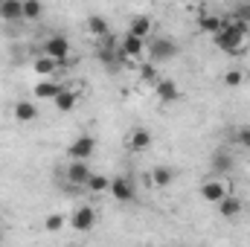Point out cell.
<instances>
[{
    "label": "cell",
    "mask_w": 250,
    "mask_h": 247,
    "mask_svg": "<svg viewBox=\"0 0 250 247\" xmlns=\"http://www.w3.org/2000/svg\"><path fill=\"white\" fill-rule=\"evenodd\" d=\"M209 38H212V44H215L221 53H227V56H242V53L250 47L248 23L233 21V18H227V21L221 23V29H218L215 35H209Z\"/></svg>",
    "instance_id": "cell-1"
},
{
    "label": "cell",
    "mask_w": 250,
    "mask_h": 247,
    "mask_svg": "<svg viewBox=\"0 0 250 247\" xmlns=\"http://www.w3.org/2000/svg\"><path fill=\"white\" fill-rule=\"evenodd\" d=\"M178 53H181V47L172 38H166V35H151L146 41V56H148V62H154V64L172 62Z\"/></svg>",
    "instance_id": "cell-2"
},
{
    "label": "cell",
    "mask_w": 250,
    "mask_h": 247,
    "mask_svg": "<svg viewBox=\"0 0 250 247\" xmlns=\"http://www.w3.org/2000/svg\"><path fill=\"white\" fill-rule=\"evenodd\" d=\"M227 192H230V181L224 175H209L207 181H201V186H198V195L207 204H218Z\"/></svg>",
    "instance_id": "cell-3"
},
{
    "label": "cell",
    "mask_w": 250,
    "mask_h": 247,
    "mask_svg": "<svg viewBox=\"0 0 250 247\" xmlns=\"http://www.w3.org/2000/svg\"><path fill=\"white\" fill-rule=\"evenodd\" d=\"M70 227L76 230V233H90L93 227H96V206H90V204H79L73 212H70Z\"/></svg>",
    "instance_id": "cell-4"
},
{
    "label": "cell",
    "mask_w": 250,
    "mask_h": 247,
    "mask_svg": "<svg viewBox=\"0 0 250 247\" xmlns=\"http://www.w3.org/2000/svg\"><path fill=\"white\" fill-rule=\"evenodd\" d=\"M111 198L114 201H120V204H134L137 201V184H134V178H128V175H117V178H111Z\"/></svg>",
    "instance_id": "cell-5"
},
{
    "label": "cell",
    "mask_w": 250,
    "mask_h": 247,
    "mask_svg": "<svg viewBox=\"0 0 250 247\" xmlns=\"http://www.w3.org/2000/svg\"><path fill=\"white\" fill-rule=\"evenodd\" d=\"M151 145H154V137H151V131L143 128V125H134V128L128 131V137H125V148H128L131 154H143V151H148Z\"/></svg>",
    "instance_id": "cell-6"
},
{
    "label": "cell",
    "mask_w": 250,
    "mask_h": 247,
    "mask_svg": "<svg viewBox=\"0 0 250 247\" xmlns=\"http://www.w3.org/2000/svg\"><path fill=\"white\" fill-rule=\"evenodd\" d=\"M93 154H96V137H90V134H82V137H76L67 145V157L70 160H87Z\"/></svg>",
    "instance_id": "cell-7"
},
{
    "label": "cell",
    "mask_w": 250,
    "mask_h": 247,
    "mask_svg": "<svg viewBox=\"0 0 250 247\" xmlns=\"http://www.w3.org/2000/svg\"><path fill=\"white\" fill-rule=\"evenodd\" d=\"M175 178H178V172L172 169V166H151L148 172H146V184L154 186V189H169V186L175 184Z\"/></svg>",
    "instance_id": "cell-8"
},
{
    "label": "cell",
    "mask_w": 250,
    "mask_h": 247,
    "mask_svg": "<svg viewBox=\"0 0 250 247\" xmlns=\"http://www.w3.org/2000/svg\"><path fill=\"white\" fill-rule=\"evenodd\" d=\"M64 84L56 82V76H47V79H38V84H32V99L35 102H53L59 96Z\"/></svg>",
    "instance_id": "cell-9"
},
{
    "label": "cell",
    "mask_w": 250,
    "mask_h": 247,
    "mask_svg": "<svg viewBox=\"0 0 250 247\" xmlns=\"http://www.w3.org/2000/svg\"><path fill=\"white\" fill-rule=\"evenodd\" d=\"M79 99H82V87H76V84H64L62 90H59V96L53 99V105H56L59 114H70V111L79 105Z\"/></svg>",
    "instance_id": "cell-10"
},
{
    "label": "cell",
    "mask_w": 250,
    "mask_h": 247,
    "mask_svg": "<svg viewBox=\"0 0 250 247\" xmlns=\"http://www.w3.org/2000/svg\"><path fill=\"white\" fill-rule=\"evenodd\" d=\"M41 53L53 56L56 62L62 64L64 59H70V56H73V47H70V41H67L64 35H50V38L44 41V50H41Z\"/></svg>",
    "instance_id": "cell-11"
},
{
    "label": "cell",
    "mask_w": 250,
    "mask_h": 247,
    "mask_svg": "<svg viewBox=\"0 0 250 247\" xmlns=\"http://www.w3.org/2000/svg\"><path fill=\"white\" fill-rule=\"evenodd\" d=\"M154 96H157L160 105H172V102L181 99V87H178L175 79H157L154 82Z\"/></svg>",
    "instance_id": "cell-12"
},
{
    "label": "cell",
    "mask_w": 250,
    "mask_h": 247,
    "mask_svg": "<svg viewBox=\"0 0 250 247\" xmlns=\"http://www.w3.org/2000/svg\"><path fill=\"white\" fill-rule=\"evenodd\" d=\"M87 178H90V166H87V160H70L67 163V169H64V181L70 186H84L87 184Z\"/></svg>",
    "instance_id": "cell-13"
},
{
    "label": "cell",
    "mask_w": 250,
    "mask_h": 247,
    "mask_svg": "<svg viewBox=\"0 0 250 247\" xmlns=\"http://www.w3.org/2000/svg\"><path fill=\"white\" fill-rule=\"evenodd\" d=\"M120 53H125L131 62H140V59H146V38H137V35L125 32L123 38H120Z\"/></svg>",
    "instance_id": "cell-14"
},
{
    "label": "cell",
    "mask_w": 250,
    "mask_h": 247,
    "mask_svg": "<svg viewBox=\"0 0 250 247\" xmlns=\"http://www.w3.org/2000/svg\"><path fill=\"white\" fill-rule=\"evenodd\" d=\"M215 206H218V215H221L224 221H233V218H239V215H242V206H245V201H242L239 195L227 192V195H224V198H221Z\"/></svg>",
    "instance_id": "cell-15"
},
{
    "label": "cell",
    "mask_w": 250,
    "mask_h": 247,
    "mask_svg": "<svg viewBox=\"0 0 250 247\" xmlns=\"http://www.w3.org/2000/svg\"><path fill=\"white\" fill-rule=\"evenodd\" d=\"M12 117L18 123H35L38 120V102L35 99H18L12 105Z\"/></svg>",
    "instance_id": "cell-16"
},
{
    "label": "cell",
    "mask_w": 250,
    "mask_h": 247,
    "mask_svg": "<svg viewBox=\"0 0 250 247\" xmlns=\"http://www.w3.org/2000/svg\"><path fill=\"white\" fill-rule=\"evenodd\" d=\"M59 62L53 59V56H47V53H41V56H35L32 59V73L38 76V79H47V76H59Z\"/></svg>",
    "instance_id": "cell-17"
},
{
    "label": "cell",
    "mask_w": 250,
    "mask_h": 247,
    "mask_svg": "<svg viewBox=\"0 0 250 247\" xmlns=\"http://www.w3.org/2000/svg\"><path fill=\"white\" fill-rule=\"evenodd\" d=\"M224 21H227V18L218 15V12H201V15H198V32H204V35H215V32L221 29Z\"/></svg>",
    "instance_id": "cell-18"
},
{
    "label": "cell",
    "mask_w": 250,
    "mask_h": 247,
    "mask_svg": "<svg viewBox=\"0 0 250 247\" xmlns=\"http://www.w3.org/2000/svg\"><path fill=\"white\" fill-rule=\"evenodd\" d=\"M84 29H87V35L90 38H105V35H111V23L105 21V15H87L84 18Z\"/></svg>",
    "instance_id": "cell-19"
},
{
    "label": "cell",
    "mask_w": 250,
    "mask_h": 247,
    "mask_svg": "<svg viewBox=\"0 0 250 247\" xmlns=\"http://www.w3.org/2000/svg\"><path fill=\"white\" fill-rule=\"evenodd\" d=\"M0 21L6 23L23 21V0H0Z\"/></svg>",
    "instance_id": "cell-20"
},
{
    "label": "cell",
    "mask_w": 250,
    "mask_h": 247,
    "mask_svg": "<svg viewBox=\"0 0 250 247\" xmlns=\"http://www.w3.org/2000/svg\"><path fill=\"white\" fill-rule=\"evenodd\" d=\"M128 32H131V35H137V38H146V41H148V38L154 35V21H151L148 15H137V18L131 21Z\"/></svg>",
    "instance_id": "cell-21"
},
{
    "label": "cell",
    "mask_w": 250,
    "mask_h": 247,
    "mask_svg": "<svg viewBox=\"0 0 250 247\" xmlns=\"http://www.w3.org/2000/svg\"><path fill=\"white\" fill-rule=\"evenodd\" d=\"M245 82H248V73H245L242 67H230V70L221 73V84H224L227 90H236V87H242Z\"/></svg>",
    "instance_id": "cell-22"
},
{
    "label": "cell",
    "mask_w": 250,
    "mask_h": 247,
    "mask_svg": "<svg viewBox=\"0 0 250 247\" xmlns=\"http://www.w3.org/2000/svg\"><path fill=\"white\" fill-rule=\"evenodd\" d=\"M84 189H87L90 195H105V192L111 189V178H108V175H99V172H90Z\"/></svg>",
    "instance_id": "cell-23"
},
{
    "label": "cell",
    "mask_w": 250,
    "mask_h": 247,
    "mask_svg": "<svg viewBox=\"0 0 250 247\" xmlns=\"http://www.w3.org/2000/svg\"><path fill=\"white\" fill-rule=\"evenodd\" d=\"M233 172V154H227V151H215L212 154V175H230Z\"/></svg>",
    "instance_id": "cell-24"
},
{
    "label": "cell",
    "mask_w": 250,
    "mask_h": 247,
    "mask_svg": "<svg viewBox=\"0 0 250 247\" xmlns=\"http://www.w3.org/2000/svg\"><path fill=\"white\" fill-rule=\"evenodd\" d=\"M137 79H140V84H151V87H154V82L160 79V76H157V64L154 62H140L137 64Z\"/></svg>",
    "instance_id": "cell-25"
},
{
    "label": "cell",
    "mask_w": 250,
    "mask_h": 247,
    "mask_svg": "<svg viewBox=\"0 0 250 247\" xmlns=\"http://www.w3.org/2000/svg\"><path fill=\"white\" fill-rule=\"evenodd\" d=\"M67 224H70V221H67V215H62V212H50V215L44 218V230H47V233H59Z\"/></svg>",
    "instance_id": "cell-26"
},
{
    "label": "cell",
    "mask_w": 250,
    "mask_h": 247,
    "mask_svg": "<svg viewBox=\"0 0 250 247\" xmlns=\"http://www.w3.org/2000/svg\"><path fill=\"white\" fill-rule=\"evenodd\" d=\"M41 15H44L41 0H23V21H38Z\"/></svg>",
    "instance_id": "cell-27"
},
{
    "label": "cell",
    "mask_w": 250,
    "mask_h": 247,
    "mask_svg": "<svg viewBox=\"0 0 250 247\" xmlns=\"http://www.w3.org/2000/svg\"><path fill=\"white\" fill-rule=\"evenodd\" d=\"M236 143H239L242 148H248V151H250V125L236 128Z\"/></svg>",
    "instance_id": "cell-28"
},
{
    "label": "cell",
    "mask_w": 250,
    "mask_h": 247,
    "mask_svg": "<svg viewBox=\"0 0 250 247\" xmlns=\"http://www.w3.org/2000/svg\"><path fill=\"white\" fill-rule=\"evenodd\" d=\"M233 21L248 23V21H250V3H242V6H236V9H233Z\"/></svg>",
    "instance_id": "cell-29"
},
{
    "label": "cell",
    "mask_w": 250,
    "mask_h": 247,
    "mask_svg": "<svg viewBox=\"0 0 250 247\" xmlns=\"http://www.w3.org/2000/svg\"><path fill=\"white\" fill-rule=\"evenodd\" d=\"M248 209H250V198H248Z\"/></svg>",
    "instance_id": "cell-30"
},
{
    "label": "cell",
    "mask_w": 250,
    "mask_h": 247,
    "mask_svg": "<svg viewBox=\"0 0 250 247\" xmlns=\"http://www.w3.org/2000/svg\"><path fill=\"white\" fill-rule=\"evenodd\" d=\"M248 29H250V21H248Z\"/></svg>",
    "instance_id": "cell-31"
}]
</instances>
